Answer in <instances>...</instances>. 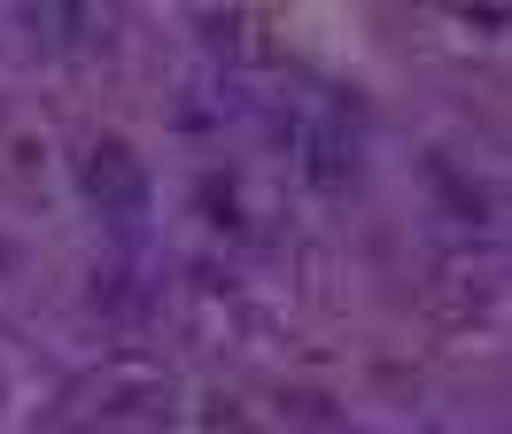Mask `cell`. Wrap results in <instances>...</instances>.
I'll use <instances>...</instances> for the list:
<instances>
[{"mask_svg":"<svg viewBox=\"0 0 512 434\" xmlns=\"http://www.w3.org/2000/svg\"><path fill=\"white\" fill-rule=\"evenodd\" d=\"M86 202H94V210L109 217L117 233H132V225L148 217V179H140V163H132L117 140L86 155Z\"/></svg>","mask_w":512,"mask_h":434,"instance_id":"6da1fadb","label":"cell"}]
</instances>
